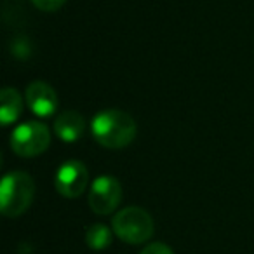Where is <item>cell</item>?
I'll list each match as a JSON object with an SVG mask.
<instances>
[{"label":"cell","mask_w":254,"mask_h":254,"mask_svg":"<svg viewBox=\"0 0 254 254\" xmlns=\"http://www.w3.org/2000/svg\"><path fill=\"white\" fill-rule=\"evenodd\" d=\"M122 200V185L115 176L103 174L91 183L89 190V207L99 216H108L117 211Z\"/></svg>","instance_id":"5b68a950"},{"label":"cell","mask_w":254,"mask_h":254,"mask_svg":"<svg viewBox=\"0 0 254 254\" xmlns=\"http://www.w3.org/2000/svg\"><path fill=\"white\" fill-rule=\"evenodd\" d=\"M136 122L129 113L122 110H101L92 117V138L105 148L120 150L129 146L136 138Z\"/></svg>","instance_id":"6da1fadb"},{"label":"cell","mask_w":254,"mask_h":254,"mask_svg":"<svg viewBox=\"0 0 254 254\" xmlns=\"http://www.w3.org/2000/svg\"><path fill=\"white\" fill-rule=\"evenodd\" d=\"M33 5L44 12H54L64 5L66 0H32Z\"/></svg>","instance_id":"8fae6325"},{"label":"cell","mask_w":254,"mask_h":254,"mask_svg":"<svg viewBox=\"0 0 254 254\" xmlns=\"http://www.w3.org/2000/svg\"><path fill=\"white\" fill-rule=\"evenodd\" d=\"M139 254H174V253L169 246H166V244L153 242V244H150V246H146Z\"/></svg>","instance_id":"7c38bea8"},{"label":"cell","mask_w":254,"mask_h":254,"mask_svg":"<svg viewBox=\"0 0 254 254\" xmlns=\"http://www.w3.org/2000/svg\"><path fill=\"white\" fill-rule=\"evenodd\" d=\"M51 145V132L46 124L28 120L19 124L11 132V148L16 155L26 157H39L49 148Z\"/></svg>","instance_id":"277c9868"},{"label":"cell","mask_w":254,"mask_h":254,"mask_svg":"<svg viewBox=\"0 0 254 254\" xmlns=\"http://www.w3.org/2000/svg\"><path fill=\"white\" fill-rule=\"evenodd\" d=\"M23 113V98L16 89L5 87L0 92V122L2 126L14 124Z\"/></svg>","instance_id":"9c48e42d"},{"label":"cell","mask_w":254,"mask_h":254,"mask_svg":"<svg viewBox=\"0 0 254 254\" xmlns=\"http://www.w3.org/2000/svg\"><path fill=\"white\" fill-rule=\"evenodd\" d=\"M85 131V120L78 112H63L54 120V132L63 143H77Z\"/></svg>","instance_id":"ba28073f"},{"label":"cell","mask_w":254,"mask_h":254,"mask_svg":"<svg viewBox=\"0 0 254 254\" xmlns=\"http://www.w3.org/2000/svg\"><path fill=\"white\" fill-rule=\"evenodd\" d=\"M85 242L92 251H103L112 244V230L103 223H94L85 230Z\"/></svg>","instance_id":"30bf717a"},{"label":"cell","mask_w":254,"mask_h":254,"mask_svg":"<svg viewBox=\"0 0 254 254\" xmlns=\"http://www.w3.org/2000/svg\"><path fill=\"white\" fill-rule=\"evenodd\" d=\"M25 99L33 115L49 119L58 110V94L47 82L35 80L26 87Z\"/></svg>","instance_id":"52a82bcc"},{"label":"cell","mask_w":254,"mask_h":254,"mask_svg":"<svg viewBox=\"0 0 254 254\" xmlns=\"http://www.w3.org/2000/svg\"><path fill=\"white\" fill-rule=\"evenodd\" d=\"M89 185L87 167L80 160H66L54 174V187L61 197L78 198Z\"/></svg>","instance_id":"8992f818"},{"label":"cell","mask_w":254,"mask_h":254,"mask_svg":"<svg viewBox=\"0 0 254 254\" xmlns=\"http://www.w3.org/2000/svg\"><path fill=\"white\" fill-rule=\"evenodd\" d=\"M113 233L119 237L122 242L138 246L145 244L153 235V218L143 207H124L113 216L112 221Z\"/></svg>","instance_id":"3957f363"},{"label":"cell","mask_w":254,"mask_h":254,"mask_svg":"<svg viewBox=\"0 0 254 254\" xmlns=\"http://www.w3.org/2000/svg\"><path fill=\"white\" fill-rule=\"evenodd\" d=\"M35 197V181L25 171L5 174L0 183V212L5 218L25 214Z\"/></svg>","instance_id":"7a4b0ae2"}]
</instances>
